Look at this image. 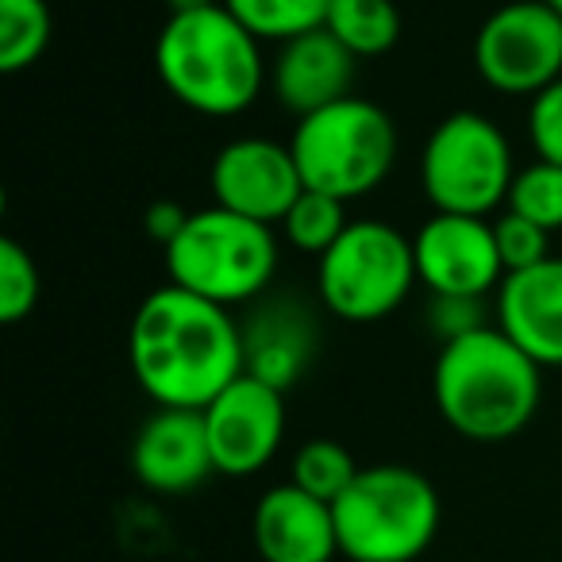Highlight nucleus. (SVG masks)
<instances>
[{"label": "nucleus", "mask_w": 562, "mask_h": 562, "mask_svg": "<svg viewBox=\"0 0 562 562\" xmlns=\"http://www.w3.org/2000/svg\"><path fill=\"white\" fill-rule=\"evenodd\" d=\"M127 362L158 408L204 413L235 378L247 374V339L224 305L166 281L135 308Z\"/></svg>", "instance_id": "nucleus-1"}, {"label": "nucleus", "mask_w": 562, "mask_h": 562, "mask_svg": "<svg viewBox=\"0 0 562 562\" xmlns=\"http://www.w3.org/2000/svg\"><path fill=\"white\" fill-rule=\"evenodd\" d=\"M431 397L454 436L470 443H505L531 424L543 397V367L485 324L439 347Z\"/></svg>", "instance_id": "nucleus-2"}, {"label": "nucleus", "mask_w": 562, "mask_h": 562, "mask_svg": "<svg viewBox=\"0 0 562 562\" xmlns=\"http://www.w3.org/2000/svg\"><path fill=\"white\" fill-rule=\"evenodd\" d=\"M258 35L224 4L170 12L155 40V70L166 93L201 116H239L270 81Z\"/></svg>", "instance_id": "nucleus-3"}, {"label": "nucleus", "mask_w": 562, "mask_h": 562, "mask_svg": "<svg viewBox=\"0 0 562 562\" xmlns=\"http://www.w3.org/2000/svg\"><path fill=\"white\" fill-rule=\"evenodd\" d=\"M347 562H416L439 536V493L431 477L401 462L362 467L331 505Z\"/></svg>", "instance_id": "nucleus-4"}, {"label": "nucleus", "mask_w": 562, "mask_h": 562, "mask_svg": "<svg viewBox=\"0 0 562 562\" xmlns=\"http://www.w3.org/2000/svg\"><path fill=\"white\" fill-rule=\"evenodd\" d=\"M170 285L212 305H247L278 273V239L270 224L220 209L189 212V224L162 250Z\"/></svg>", "instance_id": "nucleus-5"}, {"label": "nucleus", "mask_w": 562, "mask_h": 562, "mask_svg": "<svg viewBox=\"0 0 562 562\" xmlns=\"http://www.w3.org/2000/svg\"><path fill=\"white\" fill-rule=\"evenodd\" d=\"M290 150L305 189L359 201L390 178L397 162V124L382 104L351 93L313 116H301Z\"/></svg>", "instance_id": "nucleus-6"}, {"label": "nucleus", "mask_w": 562, "mask_h": 562, "mask_svg": "<svg viewBox=\"0 0 562 562\" xmlns=\"http://www.w3.org/2000/svg\"><path fill=\"white\" fill-rule=\"evenodd\" d=\"M413 285H420L413 239L385 220H351L316 266L321 305L347 324L393 316L408 301Z\"/></svg>", "instance_id": "nucleus-7"}, {"label": "nucleus", "mask_w": 562, "mask_h": 562, "mask_svg": "<svg viewBox=\"0 0 562 562\" xmlns=\"http://www.w3.org/2000/svg\"><path fill=\"white\" fill-rule=\"evenodd\" d=\"M516 178L505 132L482 112H451L420 150V189L436 212L490 216Z\"/></svg>", "instance_id": "nucleus-8"}, {"label": "nucleus", "mask_w": 562, "mask_h": 562, "mask_svg": "<svg viewBox=\"0 0 562 562\" xmlns=\"http://www.w3.org/2000/svg\"><path fill=\"white\" fill-rule=\"evenodd\" d=\"M474 70L505 97H536L562 78V16L547 0H508L474 35Z\"/></svg>", "instance_id": "nucleus-9"}, {"label": "nucleus", "mask_w": 562, "mask_h": 562, "mask_svg": "<svg viewBox=\"0 0 562 562\" xmlns=\"http://www.w3.org/2000/svg\"><path fill=\"white\" fill-rule=\"evenodd\" d=\"M413 255L416 278L431 297L482 301L505 281L493 224L485 216L436 212L413 235Z\"/></svg>", "instance_id": "nucleus-10"}, {"label": "nucleus", "mask_w": 562, "mask_h": 562, "mask_svg": "<svg viewBox=\"0 0 562 562\" xmlns=\"http://www.w3.org/2000/svg\"><path fill=\"white\" fill-rule=\"evenodd\" d=\"M212 467L224 477H250L266 470L285 439V393L255 374H239L204 408Z\"/></svg>", "instance_id": "nucleus-11"}, {"label": "nucleus", "mask_w": 562, "mask_h": 562, "mask_svg": "<svg viewBox=\"0 0 562 562\" xmlns=\"http://www.w3.org/2000/svg\"><path fill=\"white\" fill-rule=\"evenodd\" d=\"M209 186L220 209L270 227L281 224L293 201L305 193L290 143L266 139V135H243L224 143L212 158Z\"/></svg>", "instance_id": "nucleus-12"}, {"label": "nucleus", "mask_w": 562, "mask_h": 562, "mask_svg": "<svg viewBox=\"0 0 562 562\" xmlns=\"http://www.w3.org/2000/svg\"><path fill=\"white\" fill-rule=\"evenodd\" d=\"M132 470L143 490L162 497H181L204 485L209 474H216L204 416L193 408H158L135 436Z\"/></svg>", "instance_id": "nucleus-13"}, {"label": "nucleus", "mask_w": 562, "mask_h": 562, "mask_svg": "<svg viewBox=\"0 0 562 562\" xmlns=\"http://www.w3.org/2000/svg\"><path fill=\"white\" fill-rule=\"evenodd\" d=\"M250 536L262 562H331L339 554L331 505L293 482L258 497Z\"/></svg>", "instance_id": "nucleus-14"}, {"label": "nucleus", "mask_w": 562, "mask_h": 562, "mask_svg": "<svg viewBox=\"0 0 562 562\" xmlns=\"http://www.w3.org/2000/svg\"><path fill=\"white\" fill-rule=\"evenodd\" d=\"M497 328L539 367H562V258L505 273L497 290Z\"/></svg>", "instance_id": "nucleus-15"}, {"label": "nucleus", "mask_w": 562, "mask_h": 562, "mask_svg": "<svg viewBox=\"0 0 562 562\" xmlns=\"http://www.w3.org/2000/svg\"><path fill=\"white\" fill-rule=\"evenodd\" d=\"M355 63L359 58L336 35L316 27V32L281 43L270 66V89L281 101V109H290L297 120L313 116V112L351 97Z\"/></svg>", "instance_id": "nucleus-16"}, {"label": "nucleus", "mask_w": 562, "mask_h": 562, "mask_svg": "<svg viewBox=\"0 0 562 562\" xmlns=\"http://www.w3.org/2000/svg\"><path fill=\"white\" fill-rule=\"evenodd\" d=\"M247 339V374L262 378L273 390H290L301 378L313 351V331L297 313L281 308V313H266L243 331Z\"/></svg>", "instance_id": "nucleus-17"}, {"label": "nucleus", "mask_w": 562, "mask_h": 562, "mask_svg": "<svg viewBox=\"0 0 562 562\" xmlns=\"http://www.w3.org/2000/svg\"><path fill=\"white\" fill-rule=\"evenodd\" d=\"M324 32L355 58H382L401 40V9L397 0H331Z\"/></svg>", "instance_id": "nucleus-18"}, {"label": "nucleus", "mask_w": 562, "mask_h": 562, "mask_svg": "<svg viewBox=\"0 0 562 562\" xmlns=\"http://www.w3.org/2000/svg\"><path fill=\"white\" fill-rule=\"evenodd\" d=\"M262 43H290L324 27L331 0H220Z\"/></svg>", "instance_id": "nucleus-19"}, {"label": "nucleus", "mask_w": 562, "mask_h": 562, "mask_svg": "<svg viewBox=\"0 0 562 562\" xmlns=\"http://www.w3.org/2000/svg\"><path fill=\"white\" fill-rule=\"evenodd\" d=\"M50 20L47 0H0V70L24 74L47 55Z\"/></svg>", "instance_id": "nucleus-20"}, {"label": "nucleus", "mask_w": 562, "mask_h": 562, "mask_svg": "<svg viewBox=\"0 0 562 562\" xmlns=\"http://www.w3.org/2000/svg\"><path fill=\"white\" fill-rule=\"evenodd\" d=\"M359 470L362 467L351 459V451H347L344 443H336V439H308V443H301L297 454H293L290 482L301 485L305 493H313V497L336 505V501L351 490Z\"/></svg>", "instance_id": "nucleus-21"}, {"label": "nucleus", "mask_w": 562, "mask_h": 562, "mask_svg": "<svg viewBox=\"0 0 562 562\" xmlns=\"http://www.w3.org/2000/svg\"><path fill=\"white\" fill-rule=\"evenodd\" d=\"M347 224H351V220H347V201H339V196H331V193L305 189V193L293 201V209L285 212V220H281L278 227H281V235H285L290 247L321 258L324 250H328L331 243L347 232Z\"/></svg>", "instance_id": "nucleus-22"}, {"label": "nucleus", "mask_w": 562, "mask_h": 562, "mask_svg": "<svg viewBox=\"0 0 562 562\" xmlns=\"http://www.w3.org/2000/svg\"><path fill=\"white\" fill-rule=\"evenodd\" d=\"M505 212L531 220L543 232H562V166L536 158L531 166L516 170L505 196Z\"/></svg>", "instance_id": "nucleus-23"}, {"label": "nucleus", "mask_w": 562, "mask_h": 562, "mask_svg": "<svg viewBox=\"0 0 562 562\" xmlns=\"http://www.w3.org/2000/svg\"><path fill=\"white\" fill-rule=\"evenodd\" d=\"M40 305V266L20 239H0V324H20Z\"/></svg>", "instance_id": "nucleus-24"}, {"label": "nucleus", "mask_w": 562, "mask_h": 562, "mask_svg": "<svg viewBox=\"0 0 562 562\" xmlns=\"http://www.w3.org/2000/svg\"><path fill=\"white\" fill-rule=\"evenodd\" d=\"M493 239H497V255H501L505 273L531 270V266L551 258V247H547L551 232H543V227L531 224V220L516 216V212H501V216L493 220Z\"/></svg>", "instance_id": "nucleus-25"}, {"label": "nucleus", "mask_w": 562, "mask_h": 562, "mask_svg": "<svg viewBox=\"0 0 562 562\" xmlns=\"http://www.w3.org/2000/svg\"><path fill=\"white\" fill-rule=\"evenodd\" d=\"M528 139L536 158L562 166V78L539 89L528 104Z\"/></svg>", "instance_id": "nucleus-26"}, {"label": "nucleus", "mask_w": 562, "mask_h": 562, "mask_svg": "<svg viewBox=\"0 0 562 562\" xmlns=\"http://www.w3.org/2000/svg\"><path fill=\"white\" fill-rule=\"evenodd\" d=\"M431 324L439 328V336L454 339V336H467L474 328H485L482 321V301H459V297H436L431 305Z\"/></svg>", "instance_id": "nucleus-27"}, {"label": "nucleus", "mask_w": 562, "mask_h": 562, "mask_svg": "<svg viewBox=\"0 0 562 562\" xmlns=\"http://www.w3.org/2000/svg\"><path fill=\"white\" fill-rule=\"evenodd\" d=\"M186 224H189V212L181 209V204H173V201H155L147 212H143V227H147V235L162 250L170 247L173 239H178Z\"/></svg>", "instance_id": "nucleus-28"}, {"label": "nucleus", "mask_w": 562, "mask_h": 562, "mask_svg": "<svg viewBox=\"0 0 562 562\" xmlns=\"http://www.w3.org/2000/svg\"><path fill=\"white\" fill-rule=\"evenodd\" d=\"M170 12H193V9H209V4H220V0H166Z\"/></svg>", "instance_id": "nucleus-29"}, {"label": "nucleus", "mask_w": 562, "mask_h": 562, "mask_svg": "<svg viewBox=\"0 0 562 562\" xmlns=\"http://www.w3.org/2000/svg\"><path fill=\"white\" fill-rule=\"evenodd\" d=\"M547 4H551V9H554V12H559V16H562V0H547Z\"/></svg>", "instance_id": "nucleus-30"}]
</instances>
